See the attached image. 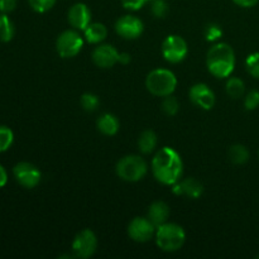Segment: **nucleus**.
Masks as SVG:
<instances>
[{"mask_svg":"<svg viewBox=\"0 0 259 259\" xmlns=\"http://www.w3.org/2000/svg\"><path fill=\"white\" fill-rule=\"evenodd\" d=\"M152 174L159 184L172 186L184 174V162L179 152L171 147H163L152 159Z\"/></svg>","mask_w":259,"mask_h":259,"instance_id":"f257e3e1","label":"nucleus"},{"mask_svg":"<svg viewBox=\"0 0 259 259\" xmlns=\"http://www.w3.org/2000/svg\"><path fill=\"white\" fill-rule=\"evenodd\" d=\"M235 52L232 46L220 42L212 46L206 55V67L217 78H227L235 68Z\"/></svg>","mask_w":259,"mask_h":259,"instance_id":"f03ea898","label":"nucleus"},{"mask_svg":"<svg viewBox=\"0 0 259 259\" xmlns=\"http://www.w3.org/2000/svg\"><path fill=\"white\" fill-rule=\"evenodd\" d=\"M156 244L161 250L167 253L177 252L186 242V232L176 223H164L156 229Z\"/></svg>","mask_w":259,"mask_h":259,"instance_id":"7ed1b4c3","label":"nucleus"},{"mask_svg":"<svg viewBox=\"0 0 259 259\" xmlns=\"http://www.w3.org/2000/svg\"><path fill=\"white\" fill-rule=\"evenodd\" d=\"M146 88L152 95L164 98L175 93L177 77L168 68H154L147 75Z\"/></svg>","mask_w":259,"mask_h":259,"instance_id":"20e7f679","label":"nucleus"},{"mask_svg":"<svg viewBox=\"0 0 259 259\" xmlns=\"http://www.w3.org/2000/svg\"><path fill=\"white\" fill-rule=\"evenodd\" d=\"M115 172L120 180L125 182H138L148 172V164L137 154H128L118 161Z\"/></svg>","mask_w":259,"mask_h":259,"instance_id":"39448f33","label":"nucleus"},{"mask_svg":"<svg viewBox=\"0 0 259 259\" xmlns=\"http://www.w3.org/2000/svg\"><path fill=\"white\" fill-rule=\"evenodd\" d=\"M85 38L77 29H66L56 39V51L62 58H72L81 52Z\"/></svg>","mask_w":259,"mask_h":259,"instance_id":"423d86ee","label":"nucleus"},{"mask_svg":"<svg viewBox=\"0 0 259 259\" xmlns=\"http://www.w3.org/2000/svg\"><path fill=\"white\" fill-rule=\"evenodd\" d=\"M162 56L169 63H180L189 55L187 42L177 34H169L162 42Z\"/></svg>","mask_w":259,"mask_h":259,"instance_id":"0eeeda50","label":"nucleus"},{"mask_svg":"<svg viewBox=\"0 0 259 259\" xmlns=\"http://www.w3.org/2000/svg\"><path fill=\"white\" fill-rule=\"evenodd\" d=\"M71 248H72L73 257L81 259L93 257L98 249V237L91 229L81 230L73 238Z\"/></svg>","mask_w":259,"mask_h":259,"instance_id":"6e6552de","label":"nucleus"},{"mask_svg":"<svg viewBox=\"0 0 259 259\" xmlns=\"http://www.w3.org/2000/svg\"><path fill=\"white\" fill-rule=\"evenodd\" d=\"M13 175L18 184L25 189H34L39 185L42 179V174L38 167L30 162H19L15 164L13 168Z\"/></svg>","mask_w":259,"mask_h":259,"instance_id":"1a4fd4ad","label":"nucleus"},{"mask_svg":"<svg viewBox=\"0 0 259 259\" xmlns=\"http://www.w3.org/2000/svg\"><path fill=\"white\" fill-rule=\"evenodd\" d=\"M157 227L148 218L137 217L129 223L128 235L137 243H147L156 235Z\"/></svg>","mask_w":259,"mask_h":259,"instance_id":"9d476101","label":"nucleus"},{"mask_svg":"<svg viewBox=\"0 0 259 259\" xmlns=\"http://www.w3.org/2000/svg\"><path fill=\"white\" fill-rule=\"evenodd\" d=\"M143 30V22L141 20V18L136 17V15H123L115 23V32L124 39H137L141 37Z\"/></svg>","mask_w":259,"mask_h":259,"instance_id":"9b49d317","label":"nucleus"},{"mask_svg":"<svg viewBox=\"0 0 259 259\" xmlns=\"http://www.w3.org/2000/svg\"><path fill=\"white\" fill-rule=\"evenodd\" d=\"M189 98L194 105L204 110H211L215 105V93L206 83H195L189 91Z\"/></svg>","mask_w":259,"mask_h":259,"instance_id":"f8f14e48","label":"nucleus"},{"mask_svg":"<svg viewBox=\"0 0 259 259\" xmlns=\"http://www.w3.org/2000/svg\"><path fill=\"white\" fill-rule=\"evenodd\" d=\"M93 62L100 68H111L119 63V52L113 45H99L93 51Z\"/></svg>","mask_w":259,"mask_h":259,"instance_id":"ddd939ff","label":"nucleus"},{"mask_svg":"<svg viewBox=\"0 0 259 259\" xmlns=\"http://www.w3.org/2000/svg\"><path fill=\"white\" fill-rule=\"evenodd\" d=\"M68 23L77 30H85L91 23V10L85 3H76L70 8L67 14Z\"/></svg>","mask_w":259,"mask_h":259,"instance_id":"4468645a","label":"nucleus"},{"mask_svg":"<svg viewBox=\"0 0 259 259\" xmlns=\"http://www.w3.org/2000/svg\"><path fill=\"white\" fill-rule=\"evenodd\" d=\"M169 214H171V209H169L168 204L162 201V200H158V201H154L149 205L147 218H148L156 227H159V225L168 222Z\"/></svg>","mask_w":259,"mask_h":259,"instance_id":"2eb2a0df","label":"nucleus"},{"mask_svg":"<svg viewBox=\"0 0 259 259\" xmlns=\"http://www.w3.org/2000/svg\"><path fill=\"white\" fill-rule=\"evenodd\" d=\"M96 126H98L99 132L103 133L104 136L113 137L119 132L120 123H119V119L114 114L104 113L99 116L98 121H96Z\"/></svg>","mask_w":259,"mask_h":259,"instance_id":"dca6fc26","label":"nucleus"},{"mask_svg":"<svg viewBox=\"0 0 259 259\" xmlns=\"http://www.w3.org/2000/svg\"><path fill=\"white\" fill-rule=\"evenodd\" d=\"M108 37V28L103 23H90L83 30V38L90 45H100Z\"/></svg>","mask_w":259,"mask_h":259,"instance_id":"f3484780","label":"nucleus"},{"mask_svg":"<svg viewBox=\"0 0 259 259\" xmlns=\"http://www.w3.org/2000/svg\"><path fill=\"white\" fill-rule=\"evenodd\" d=\"M179 185L181 189V195L187 196L189 199H199L204 192V186L195 177H189V179L179 181Z\"/></svg>","mask_w":259,"mask_h":259,"instance_id":"a211bd4d","label":"nucleus"},{"mask_svg":"<svg viewBox=\"0 0 259 259\" xmlns=\"http://www.w3.org/2000/svg\"><path fill=\"white\" fill-rule=\"evenodd\" d=\"M157 144H158V138L153 131L148 129V131L142 132L138 138V148L142 153L151 154L156 149Z\"/></svg>","mask_w":259,"mask_h":259,"instance_id":"6ab92c4d","label":"nucleus"},{"mask_svg":"<svg viewBox=\"0 0 259 259\" xmlns=\"http://www.w3.org/2000/svg\"><path fill=\"white\" fill-rule=\"evenodd\" d=\"M228 157L234 164H244L249 161V151L243 144H234L228 151Z\"/></svg>","mask_w":259,"mask_h":259,"instance_id":"aec40b11","label":"nucleus"},{"mask_svg":"<svg viewBox=\"0 0 259 259\" xmlns=\"http://www.w3.org/2000/svg\"><path fill=\"white\" fill-rule=\"evenodd\" d=\"M15 34V28L5 13H0V42H10Z\"/></svg>","mask_w":259,"mask_h":259,"instance_id":"412c9836","label":"nucleus"},{"mask_svg":"<svg viewBox=\"0 0 259 259\" xmlns=\"http://www.w3.org/2000/svg\"><path fill=\"white\" fill-rule=\"evenodd\" d=\"M225 90L232 99H240L245 93L244 81L239 77H230L229 76L227 85H225Z\"/></svg>","mask_w":259,"mask_h":259,"instance_id":"4be33fe9","label":"nucleus"},{"mask_svg":"<svg viewBox=\"0 0 259 259\" xmlns=\"http://www.w3.org/2000/svg\"><path fill=\"white\" fill-rule=\"evenodd\" d=\"M80 103L83 110L91 113V111H95L96 109L99 108V105H100V99H99V96L95 95V94L85 93L81 96Z\"/></svg>","mask_w":259,"mask_h":259,"instance_id":"5701e85b","label":"nucleus"},{"mask_svg":"<svg viewBox=\"0 0 259 259\" xmlns=\"http://www.w3.org/2000/svg\"><path fill=\"white\" fill-rule=\"evenodd\" d=\"M14 142V133L10 128L0 125V153L8 151Z\"/></svg>","mask_w":259,"mask_h":259,"instance_id":"b1692460","label":"nucleus"},{"mask_svg":"<svg viewBox=\"0 0 259 259\" xmlns=\"http://www.w3.org/2000/svg\"><path fill=\"white\" fill-rule=\"evenodd\" d=\"M162 110H163V113L168 116L176 115L180 110L179 100H177L174 95L164 96L163 100H162Z\"/></svg>","mask_w":259,"mask_h":259,"instance_id":"393cba45","label":"nucleus"},{"mask_svg":"<svg viewBox=\"0 0 259 259\" xmlns=\"http://www.w3.org/2000/svg\"><path fill=\"white\" fill-rule=\"evenodd\" d=\"M245 68L252 77L259 78V52L250 53L245 60Z\"/></svg>","mask_w":259,"mask_h":259,"instance_id":"a878e982","label":"nucleus"},{"mask_svg":"<svg viewBox=\"0 0 259 259\" xmlns=\"http://www.w3.org/2000/svg\"><path fill=\"white\" fill-rule=\"evenodd\" d=\"M57 0H28L30 8L37 13H46L55 7Z\"/></svg>","mask_w":259,"mask_h":259,"instance_id":"bb28decb","label":"nucleus"},{"mask_svg":"<svg viewBox=\"0 0 259 259\" xmlns=\"http://www.w3.org/2000/svg\"><path fill=\"white\" fill-rule=\"evenodd\" d=\"M223 35V29L217 23H210L205 28V38L207 42H215Z\"/></svg>","mask_w":259,"mask_h":259,"instance_id":"cd10ccee","label":"nucleus"},{"mask_svg":"<svg viewBox=\"0 0 259 259\" xmlns=\"http://www.w3.org/2000/svg\"><path fill=\"white\" fill-rule=\"evenodd\" d=\"M151 12L156 18H164L168 14V4L164 0H152Z\"/></svg>","mask_w":259,"mask_h":259,"instance_id":"c85d7f7f","label":"nucleus"},{"mask_svg":"<svg viewBox=\"0 0 259 259\" xmlns=\"http://www.w3.org/2000/svg\"><path fill=\"white\" fill-rule=\"evenodd\" d=\"M259 106V91L250 90L244 98V108L247 110H255Z\"/></svg>","mask_w":259,"mask_h":259,"instance_id":"c756f323","label":"nucleus"},{"mask_svg":"<svg viewBox=\"0 0 259 259\" xmlns=\"http://www.w3.org/2000/svg\"><path fill=\"white\" fill-rule=\"evenodd\" d=\"M151 0H121V5L125 8L126 10H131V12H137V10H141L142 8Z\"/></svg>","mask_w":259,"mask_h":259,"instance_id":"7c9ffc66","label":"nucleus"},{"mask_svg":"<svg viewBox=\"0 0 259 259\" xmlns=\"http://www.w3.org/2000/svg\"><path fill=\"white\" fill-rule=\"evenodd\" d=\"M17 8V0H0V13L9 14Z\"/></svg>","mask_w":259,"mask_h":259,"instance_id":"2f4dec72","label":"nucleus"},{"mask_svg":"<svg viewBox=\"0 0 259 259\" xmlns=\"http://www.w3.org/2000/svg\"><path fill=\"white\" fill-rule=\"evenodd\" d=\"M233 2L240 8H253L258 4L259 0H233Z\"/></svg>","mask_w":259,"mask_h":259,"instance_id":"473e14b6","label":"nucleus"},{"mask_svg":"<svg viewBox=\"0 0 259 259\" xmlns=\"http://www.w3.org/2000/svg\"><path fill=\"white\" fill-rule=\"evenodd\" d=\"M132 61V56L128 52H120L119 53V63L121 65H128Z\"/></svg>","mask_w":259,"mask_h":259,"instance_id":"72a5a7b5","label":"nucleus"},{"mask_svg":"<svg viewBox=\"0 0 259 259\" xmlns=\"http://www.w3.org/2000/svg\"><path fill=\"white\" fill-rule=\"evenodd\" d=\"M7 182H8V174H7V171H5L4 167L0 164V189L5 186V185H7Z\"/></svg>","mask_w":259,"mask_h":259,"instance_id":"f704fd0d","label":"nucleus"}]
</instances>
